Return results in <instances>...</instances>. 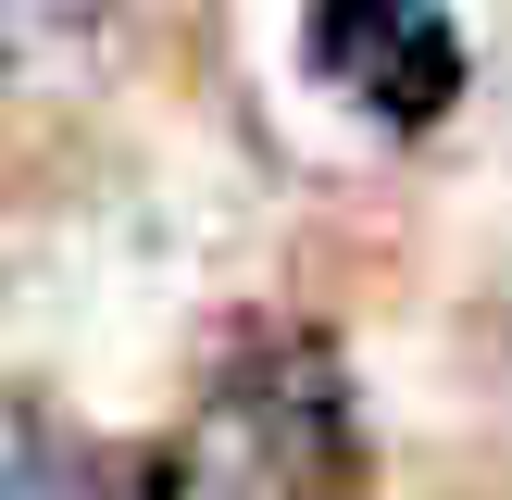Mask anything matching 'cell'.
<instances>
[{
  "mask_svg": "<svg viewBox=\"0 0 512 500\" xmlns=\"http://www.w3.org/2000/svg\"><path fill=\"white\" fill-rule=\"evenodd\" d=\"M200 463H225L250 500H338L363 438H350V375L313 325H238L213 363V425Z\"/></svg>",
  "mask_w": 512,
  "mask_h": 500,
  "instance_id": "cell-1",
  "label": "cell"
},
{
  "mask_svg": "<svg viewBox=\"0 0 512 500\" xmlns=\"http://www.w3.org/2000/svg\"><path fill=\"white\" fill-rule=\"evenodd\" d=\"M13 500H200V450L163 438H50L38 413L13 425Z\"/></svg>",
  "mask_w": 512,
  "mask_h": 500,
  "instance_id": "cell-3",
  "label": "cell"
},
{
  "mask_svg": "<svg viewBox=\"0 0 512 500\" xmlns=\"http://www.w3.org/2000/svg\"><path fill=\"white\" fill-rule=\"evenodd\" d=\"M300 63L375 125H438L463 100V38L438 0H313L300 13Z\"/></svg>",
  "mask_w": 512,
  "mask_h": 500,
  "instance_id": "cell-2",
  "label": "cell"
}]
</instances>
